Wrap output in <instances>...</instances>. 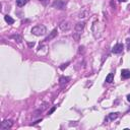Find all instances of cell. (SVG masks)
Instances as JSON below:
<instances>
[{
    "label": "cell",
    "instance_id": "cell-1",
    "mask_svg": "<svg viewBox=\"0 0 130 130\" xmlns=\"http://www.w3.org/2000/svg\"><path fill=\"white\" fill-rule=\"evenodd\" d=\"M32 32L35 36H38V37L44 36L47 32V28L45 26H43V24H39V26H36L32 28Z\"/></svg>",
    "mask_w": 130,
    "mask_h": 130
},
{
    "label": "cell",
    "instance_id": "cell-2",
    "mask_svg": "<svg viewBox=\"0 0 130 130\" xmlns=\"http://www.w3.org/2000/svg\"><path fill=\"white\" fill-rule=\"evenodd\" d=\"M53 7L58 8V9H65V6H66V1H63V0H55L52 4Z\"/></svg>",
    "mask_w": 130,
    "mask_h": 130
},
{
    "label": "cell",
    "instance_id": "cell-3",
    "mask_svg": "<svg viewBox=\"0 0 130 130\" xmlns=\"http://www.w3.org/2000/svg\"><path fill=\"white\" fill-rule=\"evenodd\" d=\"M59 27H60V30L63 31V32L69 31L71 28V24H70V22H60Z\"/></svg>",
    "mask_w": 130,
    "mask_h": 130
},
{
    "label": "cell",
    "instance_id": "cell-4",
    "mask_svg": "<svg viewBox=\"0 0 130 130\" xmlns=\"http://www.w3.org/2000/svg\"><path fill=\"white\" fill-rule=\"evenodd\" d=\"M123 49H124V46H123V45L120 44V43H118V44H116L115 46L113 47L112 52L114 53V54H119V53H121L122 51H123Z\"/></svg>",
    "mask_w": 130,
    "mask_h": 130
},
{
    "label": "cell",
    "instance_id": "cell-5",
    "mask_svg": "<svg viewBox=\"0 0 130 130\" xmlns=\"http://www.w3.org/2000/svg\"><path fill=\"white\" fill-rule=\"evenodd\" d=\"M12 125H13V122L11 120H4L0 125V129H8L12 127Z\"/></svg>",
    "mask_w": 130,
    "mask_h": 130
},
{
    "label": "cell",
    "instance_id": "cell-6",
    "mask_svg": "<svg viewBox=\"0 0 130 130\" xmlns=\"http://www.w3.org/2000/svg\"><path fill=\"white\" fill-rule=\"evenodd\" d=\"M121 76H122V78H124V79L130 78V70L129 69H122Z\"/></svg>",
    "mask_w": 130,
    "mask_h": 130
},
{
    "label": "cell",
    "instance_id": "cell-7",
    "mask_svg": "<svg viewBox=\"0 0 130 130\" xmlns=\"http://www.w3.org/2000/svg\"><path fill=\"white\" fill-rule=\"evenodd\" d=\"M57 32H57V28H55V30H53V31L51 32V34L49 35L46 39H45V42H49V41H51L52 39H54L55 37L57 36Z\"/></svg>",
    "mask_w": 130,
    "mask_h": 130
},
{
    "label": "cell",
    "instance_id": "cell-8",
    "mask_svg": "<svg viewBox=\"0 0 130 130\" xmlns=\"http://www.w3.org/2000/svg\"><path fill=\"white\" fill-rule=\"evenodd\" d=\"M84 26H85L84 22H78V23H76V24H75V30H76V32H80L84 28Z\"/></svg>",
    "mask_w": 130,
    "mask_h": 130
},
{
    "label": "cell",
    "instance_id": "cell-9",
    "mask_svg": "<svg viewBox=\"0 0 130 130\" xmlns=\"http://www.w3.org/2000/svg\"><path fill=\"white\" fill-rule=\"evenodd\" d=\"M10 39H13L15 42H17V43H22V38L19 35H12V36H10Z\"/></svg>",
    "mask_w": 130,
    "mask_h": 130
},
{
    "label": "cell",
    "instance_id": "cell-10",
    "mask_svg": "<svg viewBox=\"0 0 130 130\" xmlns=\"http://www.w3.org/2000/svg\"><path fill=\"white\" fill-rule=\"evenodd\" d=\"M4 19H5V22L8 23V24H13L14 23V19L11 17V16H9V15H5L4 16Z\"/></svg>",
    "mask_w": 130,
    "mask_h": 130
},
{
    "label": "cell",
    "instance_id": "cell-11",
    "mask_svg": "<svg viewBox=\"0 0 130 130\" xmlns=\"http://www.w3.org/2000/svg\"><path fill=\"white\" fill-rule=\"evenodd\" d=\"M113 80H114V74L113 73H109V74L106 76V82L111 83V82H113Z\"/></svg>",
    "mask_w": 130,
    "mask_h": 130
},
{
    "label": "cell",
    "instance_id": "cell-12",
    "mask_svg": "<svg viewBox=\"0 0 130 130\" xmlns=\"http://www.w3.org/2000/svg\"><path fill=\"white\" fill-rule=\"evenodd\" d=\"M28 1H30V0H16V5L18 7H22L24 4H27Z\"/></svg>",
    "mask_w": 130,
    "mask_h": 130
},
{
    "label": "cell",
    "instance_id": "cell-13",
    "mask_svg": "<svg viewBox=\"0 0 130 130\" xmlns=\"http://www.w3.org/2000/svg\"><path fill=\"white\" fill-rule=\"evenodd\" d=\"M69 77H65V76H61L60 77V79H59V81H60V84H65V83H67L68 81H69Z\"/></svg>",
    "mask_w": 130,
    "mask_h": 130
},
{
    "label": "cell",
    "instance_id": "cell-14",
    "mask_svg": "<svg viewBox=\"0 0 130 130\" xmlns=\"http://www.w3.org/2000/svg\"><path fill=\"white\" fill-rule=\"evenodd\" d=\"M117 117H118V113H111L109 115V119L110 120H115Z\"/></svg>",
    "mask_w": 130,
    "mask_h": 130
},
{
    "label": "cell",
    "instance_id": "cell-15",
    "mask_svg": "<svg viewBox=\"0 0 130 130\" xmlns=\"http://www.w3.org/2000/svg\"><path fill=\"white\" fill-rule=\"evenodd\" d=\"M68 65H69V62L65 63V64H62V65H61V66H60V69H61V70H64L65 68H67V66H68Z\"/></svg>",
    "mask_w": 130,
    "mask_h": 130
},
{
    "label": "cell",
    "instance_id": "cell-16",
    "mask_svg": "<svg viewBox=\"0 0 130 130\" xmlns=\"http://www.w3.org/2000/svg\"><path fill=\"white\" fill-rule=\"evenodd\" d=\"M126 46H127V49L130 51V39H127V40H126Z\"/></svg>",
    "mask_w": 130,
    "mask_h": 130
},
{
    "label": "cell",
    "instance_id": "cell-17",
    "mask_svg": "<svg viewBox=\"0 0 130 130\" xmlns=\"http://www.w3.org/2000/svg\"><path fill=\"white\" fill-rule=\"evenodd\" d=\"M40 1L43 3V5H47V4L49 3V0H40Z\"/></svg>",
    "mask_w": 130,
    "mask_h": 130
},
{
    "label": "cell",
    "instance_id": "cell-18",
    "mask_svg": "<svg viewBox=\"0 0 130 130\" xmlns=\"http://www.w3.org/2000/svg\"><path fill=\"white\" fill-rule=\"evenodd\" d=\"M55 110H56V107H53V108H52V109L50 110V111H49V115H51V114H52L53 112H54Z\"/></svg>",
    "mask_w": 130,
    "mask_h": 130
},
{
    "label": "cell",
    "instance_id": "cell-19",
    "mask_svg": "<svg viewBox=\"0 0 130 130\" xmlns=\"http://www.w3.org/2000/svg\"><path fill=\"white\" fill-rule=\"evenodd\" d=\"M81 52H82V53L84 52V47L83 46H80L79 47V53H81Z\"/></svg>",
    "mask_w": 130,
    "mask_h": 130
},
{
    "label": "cell",
    "instance_id": "cell-20",
    "mask_svg": "<svg viewBox=\"0 0 130 130\" xmlns=\"http://www.w3.org/2000/svg\"><path fill=\"white\" fill-rule=\"evenodd\" d=\"M27 45H28V47H34L35 46V43L34 42H32V43H28Z\"/></svg>",
    "mask_w": 130,
    "mask_h": 130
},
{
    "label": "cell",
    "instance_id": "cell-21",
    "mask_svg": "<svg viewBox=\"0 0 130 130\" xmlns=\"http://www.w3.org/2000/svg\"><path fill=\"white\" fill-rule=\"evenodd\" d=\"M127 101H128V102H130V95H128V96H127Z\"/></svg>",
    "mask_w": 130,
    "mask_h": 130
},
{
    "label": "cell",
    "instance_id": "cell-22",
    "mask_svg": "<svg viewBox=\"0 0 130 130\" xmlns=\"http://www.w3.org/2000/svg\"><path fill=\"white\" fill-rule=\"evenodd\" d=\"M118 1H120V2H126V0H118Z\"/></svg>",
    "mask_w": 130,
    "mask_h": 130
},
{
    "label": "cell",
    "instance_id": "cell-23",
    "mask_svg": "<svg viewBox=\"0 0 130 130\" xmlns=\"http://www.w3.org/2000/svg\"><path fill=\"white\" fill-rule=\"evenodd\" d=\"M128 9H130V5H128Z\"/></svg>",
    "mask_w": 130,
    "mask_h": 130
},
{
    "label": "cell",
    "instance_id": "cell-24",
    "mask_svg": "<svg viewBox=\"0 0 130 130\" xmlns=\"http://www.w3.org/2000/svg\"><path fill=\"white\" fill-rule=\"evenodd\" d=\"M129 32H130V30H129Z\"/></svg>",
    "mask_w": 130,
    "mask_h": 130
}]
</instances>
